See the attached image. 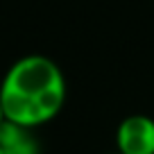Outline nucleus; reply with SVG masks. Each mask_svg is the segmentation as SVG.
<instances>
[{
  "label": "nucleus",
  "instance_id": "nucleus-3",
  "mask_svg": "<svg viewBox=\"0 0 154 154\" xmlns=\"http://www.w3.org/2000/svg\"><path fill=\"white\" fill-rule=\"evenodd\" d=\"M0 149L2 154H41V143L32 127L5 120L0 125Z\"/></svg>",
  "mask_w": 154,
  "mask_h": 154
},
{
  "label": "nucleus",
  "instance_id": "nucleus-5",
  "mask_svg": "<svg viewBox=\"0 0 154 154\" xmlns=\"http://www.w3.org/2000/svg\"><path fill=\"white\" fill-rule=\"evenodd\" d=\"M113 154H120V152H113Z\"/></svg>",
  "mask_w": 154,
  "mask_h": 154
},
{
  "label": "nucleus",
  "instance_id": "nucleus-1",
  "mask_svg": "<svg viewBox=\"0 0 154 154\" xmlns=\"http://www.w3.org/2000/svg\"><path fill=\"white\" fill-rule=\"evenodd\" d=\"M0 102L5 120L36 129L61 113L66 77L50 57L25 54L7 68L0 82Z\"/></svg>",
  "mask_w": 154,
  "mask_h": 154
},
{
  "label": "nucleus",
  "instance_id": "nucleus-6",
  "mask_svg": "<svg viewBox=\"0 0 154 154\" xmlns=\"http://www.w3.org/2000/svg\"><path fill=\"white\" fill-rule=\"evenodd\" d=\"M0 154H2V149H0Z\"/></svg>",
  "mask_w": 154,
  "mask_h": 154
},
{
  "label": "nucleus",
  "instance_id": "nucleus-2",
  "mask_svg": "<svg viewBox=\"0 0 154 154\" xmlns=\"http://www.w3.org/2000/svg\"><path fill=\"white\" fill-rule=\"evenodd\" d=\"M116 152L154 154V120L145 113H131L116 129Z\"/></svg>",
  "mask_w": 154,
  "mask_h": 154
},
{
  "label": "nucleus",
  "instance_id": "nucleus-4",
  "mask_svg": "<svg viewBox=\"0 0 154 154\" xmlns=\"http://www.w3.org/2000/svg\"><path fill=\"white\" fill-rule=\"evenodd\" d=\"M5 122V111H2V102H0V125Z\"/></svg>",
  "mask_w": 154,
  "mask_h": 154
}]
</instances>
